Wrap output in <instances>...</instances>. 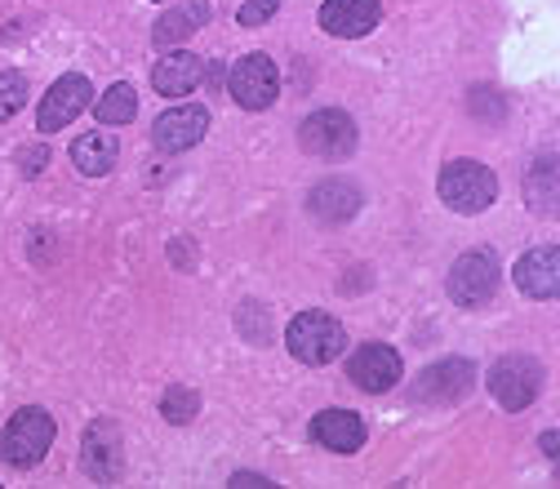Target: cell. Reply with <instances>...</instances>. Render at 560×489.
<instances>
[{"label": "cell", "mask_w": 560, "mask_h": 489, "mask_svg": "<svg viewBox=\"0 0 560 489\" xmlns=\"http://www.w3.org/2000/svg\"><path fill=\"white\" fill-rule=\"evenodd\" d=\"M471 387H476V361H467V357H445V361L428 365L423 374H418V383H413L418 400H432V405L436 400L441 405L463 400Z\"/></svg>", "instance_id": "11"}, {"label": "cell", "mask_w": 560, "mask_h": 489, "mask_svg": "<svg viewBox=\"0 0 560 489\" xmlns=\"http://www.w3.org/2000/svg\"><path fill=\"white\" fill-rule=\"evenodd\" d=\"M542 450H547V458H556V454H560V436L547 432V436H542Z\"/></svg>", "instance_id": "27"}, {"label": "cell", "mask_w": 560, "mask_h": 489, "mask_svg": "<svg viewBox=\"0 0 560 489\" xmlns=\"http://www.w3.org/2000/svg\"><path fill=\"white\" fill-rule=\"evenodd\" d=\"M116 156H120V143L107 133V129H94V133H81L72 143V165L85 174V178H103L116 170Z\"/></svg>", "instance_id": "19"}, {"label": "cell", "mask_w": 560, "mask_h": 489, "mask_svg": "<svg viewBox=\"0 0 560 489\" xmlns=\"http://www.w3.org/2000/svg\"><path fill=\"white\" fill-rule=\"evenodd\" d=\"M276 10H280V0H245L241 14H236V23H241V27H262V23H271Z\"/></svg>", "instance_id": "24"}, {"label": "cell", "mask_w": 560, "mask_h": 489, "mask_svg": "<svg viewBox=\"0 0 560 489\" xmlns=\"http://www.w3.org/2000/svg\"><path fill=\"white\" fill-rule=\"evenodd\" d=\"M316 23H320V32H329L338 40H357L383 23V5L378 0H325Z\"/></svg>", "instance_id": "13"}, {"label": "cell", "mask_w": 560, "mask_h": 489, "mask_svg": "<svg viewBox=\"0 0 560 489\" xmlns=\"http://www.w3.org/2000/svg\"><path fill=\"white\" fill-rule=\"evenodd\" d=\"M161 414H165V423L183 428V423H191V418L200 414V396H196L191 387H170V392L161 396Z\"/></svg>", "instance_id": "22"}, {"label": "cell", "mask_w": 560, "mask_h": 489, "mask_svg": "<svg viewBox=\"0 0 560 489\" xmlns=\"http://www.w3.org/2000/svg\"><path fill=\"white\" fill-rule=\"evenodd\" d=\"M205 133H209V107H200V103H178V107H170V112L156 116L152 143H156L161 152L178 156V152H191Z\"/></svg>", "instance_id": "10"}, {"label": "cell", "mask_w": 560, "mask_h": 489, "mask_svg": "<svg viewBox=\"0 0 560 489\" xmlns=\"http://www.w3.org/2000/svg\"><path fill=\"white\" fill-rule=\"evenodd\" d=\"M228 485H232V489H249V485H271V480H267V476H258V471H236Z\"/></svg>", "instance_id": "25"}, {"label": "cell", "mask_w": 560, "mask_h": 489, "mask_svg": "<svg viewBox=\"0 0 560 489\" xmlns=\"http://www.w3.org/2000/svg\"><path fill=\"white\" fill-rule=\"evenodd\" d=\"M152 5H165V0H152Z\"/></svg>", "instance_id": "28"}, {"label": "cell", "mask_w": 560, "mask_h": 489, "mask_svg": "<svg viewBox=\"0 0 560 489\" xmlns=\"http://www.w3.org/2000/svg\"><path fill=\"white\" fill-rule=\"evenodd\" d=\"M205 72H209V85H214V90H223V62H214V67H205Z\"/></svg>", "instance_id": "26"}, {"label": "cell", "mask_w": 560, "mask_h": 489, "mask_svg": "<svg viewBox=\"0 0 560 489\" xmlns=\"http://www.w3.org/2000/svg\"><path fill=\"white\" fill-rule=\"evenodd\" d=\"M489 392H494V400L503 409L521 414L542 392V365L534 357H503L494 370H489Z\"/></svg>", "instance_id": "7"}, {"label": "cell", "mask_w": 560, "mask_h": 489, "mask_svg": "<svg viewBox=\"0 0 560 489\" xmlns=\"http://www.w3.org/2000/svg\"><path fill=\"white\" fill-rule=\"evenodd\" d=\"M205 23H209V5H205V0H183V5H170V10L156 19V27H152V45H161V49H178V45L191 40Z\"/></svg>", "instance_id": "18"}, {"label": "cell", "mask_w": 560, "mask_h": 489, "mask_svg": "<svg viewBox=\"0 0 560 489\" xmlns=\"http://www.w3.org/2000/svg\"><path fill=\"white\" fill-rule=\"evenodd\" d=\"M436 187H441V200L454 209V214H480V209H489L499 200V178L480 161H450L441 170Z\"/></svg>", "instance_id": "3"}, {"label": "cell", "mask_w": 560, "mask_h": 489, "mask_svg": "<svg viewBox=\"0 0 560 489\" xmlns=\"http://www.w3.org/2000/svg\"><path fill=\"white\" fill-rule=\"evenodd\" d=\"M228 90L245 112H267L280 94V72L267 54H245L232 72H228Z\"/></svg>", "instance_id": "8"}, {"label": "cell", "mask_w": 560, "mask_h": 489, "mask_svg": "<svg viewBox=\"0 0 560 489\" xmlns=\"http://www.w3.org/2000/svg\"><path fill=\"white\" fill-rule=\"evenodd\" d=\"M285 342H290L294 361H303V365H329V361H338L347 352V329L329 312H316L312 307V312H299L290 321Z\"/></svg>", "instance_id": "2"}, {"label": "cell", "mask_w": 560, "mask_h": 489, "mask_svg": "<svg viewBox=\"0 0 560 489\" xmlns=\"http://www.w3.org/2000/svg\"><path fill=\"white\" fill-rule=\"evenodd\" d=\"M81 467L98 485H116L125 476V441L112 418H94L81 436Z\"/></svg>", "instance_id": "6"}, {"label": "cell", "mask_w": 560, "mask_h": 489, "mask_svg": "<svg viewBox=\"0 0 560 489\" xmlns=\"http://www.w3.org/2000/svg\"><path fill=\"white\" fill-rule=\"evenodd\" d=\"M27 107V77L0 72V120H14Z\"/></svg>", "instance_id": "23"}, {"label": "cell", "mask_w": 560, "mask_h": 489, "mask_svg": "<svg viewBox=\"0 0 560 489\" xmlns=\"http://www.w3.org/2000/svg\"><path fill=\"white\" fill-rule=\"evenodd\" d=\"M512 281L525 299H556L560 294V249L538 245V249L521 254V263L512 267Z\"/></svg>", "instance_id": "14"}, {"label": "cell", "mask_w": 560, "mask_h": 489, "mask_svg": "<svg viewBox=\"0 0 560 489\" xmlns=\"http://www.w3.org/2000/svg\"><path fill=\"white\" fill-rule=\"evenodd\" d=\"M205 85V62L191 49H170L156 67H152V90L165 98H187L191 90Z\"/></svg>", "instance_id": "17"}, {"label": "cell", "mask_w": 560, "mask_h": 489, "mask_svg": "<svg viewBox=\"0 0 560 489\" xmlns=\"http://www.w3.org/2000/svg\"><path fill=\"white\" fill-rule=\"evenodd\" d=\"M133 112H138V94H133V85H112L98 103H94V116L103 120V125H129L133 120Z\"/></svg>", "instance_id": "21"}, {"label": "cell", "mask_w": 560, "mask_h": 489, "mask_svg": "<svg viewBox=\"0 0 560 489\" xmlns=\"http://www.w3.org/2000/svg\"><path fill=\"white\" fill-rule=\"evenodd\" d=\"M299 143H303V152H312V156L347 161V156L357 152L361 133H357V120L347 116V112H338V107H320V112H312V116L299 125Z\"/></svg>", "instance_id": "5"}, {"label": "cell", "mask_w": 560, "mask_h": 489, "mask_svg": "<svg viewBox=\"0 0 560 489\" xmlns=\"http://www.w3.org/2000/svg\"><path fill=\"white\" fill-rule=\"evenodd\" d=\"M525 205L534 209V214H542V219L556 214V152H547V156H538V161L529 165Z\"/></svg>", "instance_id": "20"}, {"label": "cell", "mask_w": 560, "mask_h": 489, "mask_svg": "<svg viewBox=\"0 0 560 489\" xmlns=\"http://www.w3.org/2000/svg\"><path fill=\"white\" fill-rule=\"evenodd\" d=\"M499 281H503V263H499V254L480 245V249L458 254V263L450 267V281H445V290H450L454 307L471 312V307H485L489 299H494Z\"/></svg>", "instance_id": "1"}, {"label": "cell", "mask_w": 560, "mask_h": 489, "mask_svg": "<svg viewBox=\"0 0 560 489\" xmlns=\"http://www.w3.org/2000/svg\"><path fill=\"white\" fill-rule=\"evenodd\" d=\"M361 205H365V191L352 178H325L307 196L312 219H320V223H352L361 214Z\"/></svg>", "instance_id": "15"}, {"label": "cell", "mask_w": 560, "mask_h": 489, "mask_svg": "<svg viewBox=\"0 0 560 489\" xmlns=\"http://www.w3.org/2000/svg\"><path fill=\"white\" fill-rule=\"evenodd\" d=\"M54 436H58L54 418H49L45 409L27 405V409H19V414L10 418L5 436H0V454H5L10 467H36V463L49 454Z\"/></svg>", "instance_id": "4"}, {"label": "cell", "mask_w": 560, "mask_h": 489, "mask_svg": "<svg viewBox=\"0 0 560 489\" xmlns=\"http://www.w3.org/2000/svg\"><path fill=\"white\" fill-rule=\"evenodd\" d=\"M312 441L329 454H357L365 445V418L352 409H320L312 418Z\"/></svg>", "instance_id": "16"}, {"label": "cell", "mask_w": 560, "mask_h": 489, "mask_svg": "<svg viewBox=\"0 0 560 489\" xmlns=\"http://www.w3.org/2000/svg\"><path fill=\"white\" fill-rule=\"evenodd\" d=\"M90 98H94L90 77H81V72H67V77H58V81L45 90V98H40L36 129H40V133H54V129H62V125H72V120H77V116L90 107Z\"/></svg>", "instance_id": "9"}, {"label": "cell", "mask_w": 560, "mask_h": 489, "mask_svg": "<svg viewBox=\"0 0 560 489\" xmlns=\"http://www.w3.org/2000/svg\"><path fill=\"white\" fill-rule=\"evenodd\" d=\"M347 379L361 392H392L400 383V352L387 342H361L347 361Z\"/></svg>", "instance_id": "12"}]
</instances>
